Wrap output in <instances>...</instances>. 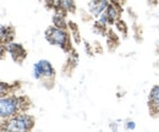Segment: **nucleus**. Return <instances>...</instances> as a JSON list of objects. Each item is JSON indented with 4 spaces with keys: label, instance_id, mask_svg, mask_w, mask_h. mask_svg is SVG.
I'll return each mask as SVG.
<instances>
[{
    "label": "nucleus",
    "instance_id": "obj_10",
    "mask_svg": "<svg viewBox=\"0 0 159 132\" xmlns=\"http://www.w3.org/2000/svg\"><path fill=\"white\" fill-rule=\"evenodd\" d=\"M15 38V30L7 25H0V43L7 44L9 42L14 40Z\"/></svg>",
    "mask_w": 159,
    "mask_h": 132
},
{
    "label": "nucleus",
    "instance_id": "obj_15",
    "mask_svg": "<svg viewBox=\"0 0 159 132\" xmlns=\"http://www.w3.org/2000/svg\"><path fill=\"white\" fill-rule=\"evenodd\" d=\"M119 125H120V122H118V121L111 122V124H110V129L114 130V131H118V130H119Z\"/></svg>",
    "mask_w": 159,
    "mask_h": 132
},
{
    "label": "nucleus",
    "instance_id": "obj_12",
    "mask_svg": "<svg viewBox=\"0 0 159 132\" xmlns=\"http://www.w3.org/2000/svg\"><path fill=\"white\" fill-rule=\"evenodd\" d=\"M15 89H16V86L15 84H11V83L1 82L0 81V97L11 94V93L15 92Z\"/></svg>",
    "mask_w": 159,
    "mask_h": 132
},
{
    "label": "nucleus",
    "instance_id": "obj_8",
    "mask_svg": "<svg viewBox=\"0 0 159 132\" xmlns=\"http://www.w3.org/2000/svg\"><path fill=\"white\" fill-rule=\"evenodd\" d=\"M105 14L109 21V25H114L118 22L121 14V9H120V5L116 2V0H110L108 7L105 9Z\"/></svg>",
    "mask_w": 159,
    "mask_h": 132
},
{
    "label": "nucleus",
    "instance_id": "obj_7",
    "mask_svg": "<svg viewBox=\"0 0 159 132\" xmlns=\"http://www.w3.org/2000/svg\"><path fill=\"white\" fill-rule=\"evenodd\" d=\"M110 0H91L88 2V12L92 17L97 19L100 14L105 11Z\"/></svg>",
    "mask_w": 159,
    "mask_h": 132
},
{
    "label": "nucleus",
    "instance_id": "obj_13",
    "mask_svg": "<svg viewBox=\"0 0 159 132\" xmlns=\"http://www.w3.org/2000/svg\"><path fill=\"white\" fill-rule=\"evenodd\" d=\"M124 129L127 131H134L136 130V122L134 120H127L124 122Z\"/></svg>",
    "mask_w": 159,
    "mask_h": 132
},
{
    "label": "nucleus",
    "instance_id": "obj_16",
    "mask_svg": "<svg viewBox=\"0 0 159 132\" xmlns=\"http://www.w3.org/2000/svg\"><path fill=\"white\" fill-rule=\"evenodd\" d=\"M149 1V4H158L159 0H148Z\"/></svg>",
    "mask_w": 159,
    "mask_h": 132
},
{
    "label": "nucleus",
    "instance_id": "obj_11",
    "mask_svg": "<svg viewBox=\"0 0 159 132\" xmlns=\"http://www.w3.org/2000/svg\"><path fill=\"white\" fill-rule=\"evenodd\" d=\"M52 22H53V26L59 27V28H65V30H67L69 25H70L66 20V14L60 10L54 11V15L52 16Z\"/></svg>",
    "mask_w": 159,
    "mask_h": 132
},
{
    "label": "nucleus",
    "instance_id": "obj_1",
    "mask_svg": "<svg viewBox=\"0 0 159 132\" xmlns=\"http://www.w3.org/2000/svg\"><path fill=\"white\" fill-rule=\"evenodd\" d=\"M30 105V100L25 95L11 93L0 97V122L9 120L21 112H27Z\"/></svg>",
    "mask_w": 159,
    "mask_h": 132
},
{
    "label": "nucleus",
    "instance_id": "obj_5",
    "mask_svg": "<svg viewBox=\"0 0 159 132\" xmlns=\"http://www.w3.org/2000/svg\"><path fill=\"white\" fill-rule=\"evenodd\" d=\"M6 50H7V54L11 57V59L17 64L23 62V60L27 57L26 48L21 43H17V42H14V40L9 42L6 44Z\"/></svg>",
    "mask_w": 159,
    "mask_h": 132
},
{
    "label": "nucleus",
    "instance_id": "obj_6",
    "mask_svg": "<svg viewBox=\"0 0 159 132\" xmlns=\"http://www.w3.org/2000/svg\"><path fill=\"white\" fill-rule=\"evenodd\" d=\"M149 114L152 116H159V83L154 84L149 93H148V99H147Z\"/></svg>",
    "mask_w": 159,
    "mask_h": 132
},
{
    "label": "nucleus",
    "instance_id": "obj_9",
    "mask_svg": "<svg viewBox=\"0 0 159 132\" xmlns=\"http://www.w3.org/2000/svg\"><path fill=\"white\" fill-rule=\"evenodd\" d=\"M54 10H60L65 14H74L76 11L75 0H55Z\"/></svg>",
    "mask_w": 159,
    "mask_h": 132
},
{
    "label": "nucleus",
    "instance_id": "obj_14",
    "mask_svg": "<svg viewBox=\"0 0 159 132\" xmlns=\"http://www.w3.org/2000/svg\"><path fill=\"white\" fill-rule=\"evenodd\" d=\"M7 54V50H6V44H2L0 43V60H4L5 57Z\"/></svg>",
    "mask_w": 159,
    "mask_h": 132
},
{
    "label": "nucleus",
    "instance_id": "obj_4",
    "mask_svg": "<svg viewBox=\"0 0 159 132\" xmlns=\"http://www.w3.org/2000/svg\"><path fill=\"white\" fill-rule=\"evenodd\" d=\"M55 69L53 64L47 59H40L33 64L32 76L34 80L42 82H53L55 78Z\"/></svg>",
    "mask_w": 159,
    "mask_h": 132
},
{
    "label": "nucleus",
    "instance_id": "obj_3",
    "mask_svg": "<svg viewBox=\"0 0 159 132\" xmlns=\"http://www.w3.org/2000/svg\"><path fill=\"white\" fill-rule=\"evenodd\" d=\"M44 38L49 44H52L54 47H58L66 53L72 50L71 36H70L69 31L65 30V28H59V27H55V26L52 25L50 27H48L45 30Z\"/></svg>",
    "mask_w": 159,
    "mask_h": 132
},
{
    "label": "nucleus",
    "instance_id": "obj_2",
    "mask_svg": "<svg viewBox=\"0 0 159 132\" xmlns=\"http://www.w3.org/2000/svg\"><path fill=\"white\" fill-rule=\"evenodd\" d=\"M36 119L27 112H21L15 116L0 122V130L9 132H28L33 130Z\"/></svg>",
    "mask_w": 159,
    "mask_h": 132
}]
</instances>
